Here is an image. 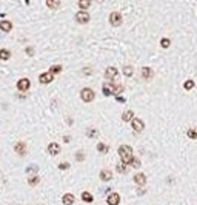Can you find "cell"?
Masks as SVG:
<instances>
[{
    "label": "cell",
    "mask_w": 197,
    "mask_h": 205,
    "mask_svg": "<svg viewBox=\"0 0 197 205\" xmlns=\"http://www.w3.org/2000/svg\"><path fill=\"white\" fill-rule=\"evenodd\" d=\"M79 6L82 8V10H88V8L91 6V0H79Z\"/></svg>",
    "instance_id": "cell-24"
},
{
    "label": "cell",
    "mask_w": 197,
    "mask_h": 205,
    "mask_svg": "<svg viewBox=\"0 0 197 205\" xmlns=\"http://www.w3.org/2000/svg\"><path fill=\"white\" fill-rule=\"evenodd\" d=\"M68 168H69V163H68V162L59 163V170H68Z\"/></svg>",
    "instance_id": "cell-34"
},
{
    "label": "cell",
    "mask_w": 197,
    "mask_h": 205,
    "mask_svg": "<svg viewBox=\"0 0 197 205\" xmlns=\"http://www.w3.org/2000/svg\"><path fill=\"white\" fill-rule=\"evenodd\" d=\"M11 57V51L10 50H0V60H8Z\"/></svg>",
    "instance_id": "cell-20"
},
{
    "label": "cell",
    "mask_w": 197,
    "mask_h": 205,
    "mask_svg": "<svg viewBox=\"0 0 197 205\" xmlns=\"http://www.w3.org/2000/svg\"><path fill=\"white\" fill-rule=\"evenodd\" d=\"M109 90L111 94H119V93L123 91V85L122 83H109Z\"/></svg>",
    "instance_id": "cell-13"
},
{
    "label": "cell",
    "mask_w": 197,
    "mask_h": 205,
    "mask_svg": "<svg viewBox=\"0 0 197 205\" xmlns=\"http://www.w3.org/2000/svg\"><path fill=\"white\" fill-rule=\"evenodd\" d=\"M103 94H105V96H111V90H109V83H105V85H103Z\"/></svg>",
    "instance_id": "cell-33"
},
{
    "label": "cell",
    "mask_w": 197,
    "mask_h": 205,
    "mask_svg": "<svg viewBox=\"0 0 197 205\" xmlns=\"http://www.w3.org/2000/svg\"><path fill=\"white\" fill-rule=\"evenodd\" d=\"M128 165H131V167H134V168H139V167H140V159H137V157H134V156H132Z\"/></svg>",
    "instance_id": "cell-26"
},
{
    "label": "cell",
    "mask_w": 197,
    "mask_h": 205,
    "mask_svg": "<svg viewBox=\"0 0 197 205\" xmlns=\"http://www.w3.org/2000/svg\"><path fill=\"white\" fill-rule=\"evenodd\" d=\"M62 202H63L65 205H73V204L75 202L74 194H71V193H66V194H63V198H62Z\"/></svg>",
    "instance_id": "cell-14"
},
{
    "label": "cell",
    "mask_w": 197,
    "mask_h": 205,
    "mask_svg": "<svg viewBox=\"0 0 197 205\" xmlns=\"http://www.w3.org/2000/svg\"><path fill=\"white\" fill-rule=\"evenodd\" d=\"M0 29L3 31V33H10V31L12 29V23L8 20H2L0 22Z\"/></svg>",
    "instance_id": "cell-17"
},
{
    "label": "cell",
    "mask_w": 197,
    "mask_h": 205,
    "mask_svg": "<svg viewBox=\"0 0 197 205\" xmlns=\"http://www.w3.org/2000/svg\"><path fill=\"white\" fill-rule=\"evenodd\" d=\"M188 137H190V139H197V130L190 128V130H188Z\"/></svg>",
    "instance_id": "cell-31"
},
{
    "label": "cell",
    "mask_w": 197,
    "mask_h": 205,
    "mask_svg": "<svg viewBox=\"0 0 197 205\" xmlns=\"http://www.w3.org/2000/svg\"><path fill=\"white\" fill-rule=\"evenodd\" d=\"M131 123H132V130L136 131V133H142V131H143V128H145V123H143V120H142V119L132 117Z\"/></svg>",
    "instance_id": "cell-3"
},
{
    "label": "cell",
    "mask_w": 197,
    "mask_h": 205,
    "mask_svg": "<svg viewBox=\"0 0 197 205\" xmlns=\"http://www.w3.org/2000/svg\"><path fill=\"white\" fill-rule=\"evenodd\" d=\"M29 86H31V82H29V79H20L19 82H17V90L19 91H28L29 90Z\"/></svg>",
    "instance_id": "cell-5"
},
{
    "label": "cell",
    "mask_w": 197,
    "mask_h": 205,
    "mask_svg": "<svg viewBox=\"0 0 197 205\" xmlns=\"http://www.w3.org/2000/svg\"><path fill=\"white\" fill-rule=\"evenodd\" d=\"M132 117H134V113H132L131 110H128V111H125V113H123L122 120H123V122H131Z\"/></svg>",
    "instance_id": "cell-18"
},
{
    "label": "cell",
    "mask_w": 197,
    "mask_h": 205,
    "mask_svg": "<svg viewBox=\"0 0 197 205\" xmlns=\"http://www.w3.org/2000/svg\"><path fill=\"white\" fill-rule=\"evenodd\" d=\"M91 73H92L91 68H85V69H83V74H91Z\"/></svg>",
    "instance_id": "cell-38"
},
{
    "label": "cell",
    "mask_w": 197,
    "mask_h": 205,
    "mask_svg": "<svg viewBox=\"0 0 197 205\" xmlns=\"http://www.w3.org/2000/svg\"><path fill=\"white\" fill-rule=\"evenodd\" d=\"M14 151L20 156H25L26 154V144L25 142H17V144L14 145Z\"/></svg>",
    "instance_id": "cell-10"
},
{
    "label": "cell",
    "mask_w": 197,
    "mask_h": 205,
    "mask_svg": "<svg viewBox=\"0 0 197 205\" xmlns=\"http://www.w3.org/2000/svg\"><path fill=\"white\" fill-rule=\"evenodd\" d=\"M48 153L51 156H57L60 153V145L56 144V142H51V144L48 145Z\"/></svg>",
    "instance_id": "cell-9"
},
{
    "label": "cell",
    "mask_w": 197,
    "mask_h": 205,
    "mask_svg": "<svg viewBox=\"0 0 197 205\" xmlns=\"http://www.w3.org/2000/svg\"><path fill=\"white\" fill-rule=\"evenodd\" d=\"M94 97H96V94H94V91L91 90V88H83V90L80 91V99H82L83 102H86V104L92 102Z\"/></svg>",
    "instance_id": "cell-2"
},
{
    "label": "cell",
    "mask_w": 197,
    "mask_h": 205,
    "mask_svg": "<svg viewBox=\"0 0 197 205\" xmlns=\"http://www.w3.org/2000/svg\"><path fill=\"white\" fill-rule=\"evenodd\" d=\"M75 20H77L79 23H88L89 22V14L86 11H79L77 14H75Z\"/></svg>",
    "instance_id": "cell-6"
},
{
    "label": "cell",
    "mask_w": 197,
    "mask_h": 205,
    "mask_svg": "<svg viewBox=\"0 0 197 205\" xmlns=\"http://www.w3.org/2000/svg\"><path fill=\"white\" fill-rule=\"evenodd\" d=\"M62 71V66L60 65H54V66H51V68H49V73L51 74H57V73H60Z\"/></svg>",
    "instance_id": "cell-30"
},
{
    "label": "cell",
    "mask_w": 197,
    "mask_h": 205,
    "mask_svg": "<svg viewBox=\"0 0 197 205\" xmlns=\"http://www.w3.org/2000/svg\"><path fill=\"white\" fill-rule=\"evenodd\" d=\"M75 159H77V160H80V162H82V160L85 159V154H83V151H79V153L75 154Z\"/></svg>",
    "instance_id": "cell-35"
},
{
    "label": "cell",
    "mask_w": 197,
    "mask_h": 205,
    "mask_svg": "<svg viewBox=\"0 0 197 205\" xmlns=\"http://www.w3.org/2000/svg\"><path fill=\"white\" fill-rule=\"evenodd\" d=\"M108 150H109V146L108 145H105V144H97V151L99 153H108Z\"/></svg>",
    "instance_id": "cell-25"
},
{
    "label": "cell",
    "mask_w": 197,
    "mask_h": 205,
    "mask_svg": "<svg viewBox=\"0 0 197 205\" xmlns=\"http://www.w3.org/2000/svg\"><path fill=\"white\" fill-rule=\"evenodd\" d=\"M122 22H123L122 14H119V12H111V16H109V23L111 25H113V26H119Z\"/></svg>",
    "instance_id": "cell-4"
},
{
    "label": "cell",
    "mask_w": 197,
    "mask_h": 205,
    "mask_svg": "<svg viewBox=\"0 0 197 205\" xmlns=\"http://www.w3.org/2000/svg\"><path fill=\"white\" fill-rule=\"evenodd\" d=\"M132 73H134V68H132V66H123V74L125 76H128V77H129V76H132Z\"/></svg>",
    "instance_id": "cell-29"
},
{
    "label": "cell",
    "mask_w": 197,
    "mask_h": 205,
    "mask_svg": "<svg viewBox=\"0 0 197 205\" xmlns=\"http://www.w3.org/2000/svg\"><path fill=\"white\" fill-rule=\"evenodd\" d=\"M39 182H40V177H39L37 174H34V176H31V177H29V179H28V184H29L31 187H35V185H37V184H39Z\"/></svg>",
    "instance_id": "cell-22"
},
{
    "label": "cell",
    "mask_w": 197,
    "mask_h": 205,
    "mask_svg": "<svg viewBox=\"0 0 197 205\" xmlns=\"http://www.w3.org/2000/svg\"><path fill=\"white\" fill-rule=\"evenodd\" d=\"M106 204L108 205H119L120 204V196L117 193H111L106 199Z\"/></svg>",
    "instance_id": "cell-11"
},
{
    "label": "cell",
    "mask_w": 197,
    "mask_h": 205,
    "mask_svg": "<svg viewBox=\"0 0 197 205\" xmlns=\"http://www.w3.org/2000/svg\"><path fill=\"white\" fill-rule=\"evenodd\" d=\"M117 171L120 173V174H126V173H128L126 163H120V165H117Z\"/></svg>",
    "instance_id": "cell-27"
},
{
    "label": "cell",
    "mask_w": 197,
    "mask_h": 205,
    "mask_svg": "<svg viewBox=\"0 0 197 205\" xmlns=\"http://www.w3.org/2000/svg\"><path fill=\"white\" fill-rule=\"evenodd\" d=\"M194 85H196V83H194V80H186V82L183 83V86H185V90H186V91L192 90V88H194Z\"/></svg>",
    "instance_id": "cell-28"
},
{
    "label": "cell",
    "mask_w": 197,
    "mask_h": 205,
    "mask_svg": "<svg viewBox=\"0 0 197 205\" xmlns=\"http://www.w3.org/2000/svg\"><path fill=\"white\" fill-rule=\"evenodd\" d=\"M115 76H117V69H115L114 66H109V68H106V71H105V79L108 80V82L114 80Z\"/></svg>",
    "instance_id": "cell-7"
},
{
    "label": "cell",
    "mask_w": 197,
    "mask_h": 205,
    "mask_svg": "<svg viewBox=\"0 0 197 205\" xmlns=\"http://www.w3.org/2000/svg\"><path fill=\"white\" fill-rule=\"evenodd\" d=\"M119 156L120 159H122V163H129V160L132 157V148L128 145H120L119 146Z\"/></svg>",
    "instance_id": "cell-1"
},
{
    "label": "cell",
    "mask_w": 197,
    "mask_h": 205,
    "mask_svg": "<svg viewBox=\"0 0 197 205\" xmlns=\"http://www.w3.org/2000/svg\"><path fill=\"white\" fill-rule=\"evenodd\" d=\"M69 139H71V137H69V136H65V137H63V140L66 142V144H68V142H69Z\"/></svg>",
    "instance_id": "cell-39"
},
{
    "label": "cell",
    "mask_w": 197,
    "mask_h": 205,
    "mask_svg": "<svg viewBox=\"0 0 197 205\" xmlns=\"http://www.w3.org/2000/svg\"><path fill=\"white\" fill-rule=\"evenodd\" d=\"M26 54L28 56H34V48H31V46H26Z\"/></svg>",
    "instance_id": "cell-37"
},
{
    "label": "cell",
    "mask_w": 197,
    "mask_h": 205,
    "mask_svg": "<svg viewBox=\"0 0 197 205\" xmlns=\"http://www.w3.org/2000/svg\"><path fill=\"white\" fill-rule=\"evenodd\" d=\"M92 194L91 193H89V191H83V193H82V200H83V202H92Z\"/></svg>",
    "instance_id": "cell-21"
},
{
    "label": "cell",
    "mask_w": 197,
    "mask_h": 205,
    "mask_svg": "<svg viewBox=\"0 0 197 205\" xmlns=\"http://www.w3.org/2000/svg\"><path fill=\"white\" fill-rule=\"evenodd\" d=\"M169 45H171V42H169V39H162V46H163V48H168Z\"/></svg>",
    "instance_id": "cell-36"
},
{
    "label": "cell",
    "mask_w": 197,
    "mask_h": 205,
    "mask_svg": "<svg viewBox=\"0 0 197 205\" xmlns=\"http://www.w3.org/2000/svg\"><path fill=\"white\" fill-rule=\"evenodd\" d=\"M46 5H48V8H51V10H57V8L60 6V0H46Z\"/></svg>",
    "instance_id": "cell-19"
},
{
    "label": "cell",
    "mask_w": 197,
    "mask_h": 205,
    "mask_svg": "<svg viewBox=\"0 0 197 205\" xmlns=\"http://www.w3.org/2000/svg\"><path fill=\"white\" fill-rule=\"evenodd\" d=\"M142 79L143 80H151V79H153V69L145 66V68L142 69Z\"/></svg>",
    "instance_id": "cell-16"
},
{
    "label": "cell",
    "mask_w": 197,
    "mask_h": 205,
    "mask_svg": "<svg viewBox=\"0 0 197 205\" xmlns=\"http://www.w3.org/2000/svg\"><path fill=\"white\" fill-rule=\"evenodd\" d=\"M52 79H54V74H51L49 71H48V73H42V74L39 76L40 83H51Z\"/></svg>",
    "instance_id": "cell-8"
},
{
    "label": "cell",
    "mask_w": 197,
    "mask_h": 205,
    "mask_svg": "<svg viewBox=\"0 0 197 205\" xmlns=\"http://www.w3.org/2000/svg\"><path fill=\"white\" fill-rule=\"evenodd\" d=\"M134 182H136L137 185L143 187V185L146 184V176L143 174V173H139V174H136V176H134Z\"/></svg>",
    "instance_id": "cell-15"
},
{
    "label": "cell",
    "mask_w": 197,
    "mask_h": 205,
    "mask_svg": "<svg viewBox=\"0 0 197 205\" xmlns=\"http://www.w3.org/2000/svg\"><path fill=\"white\" fill-rule=\"evenodd\" d=\"M86 136L88 137H97L99 136V130H97V128H88V130H86Z\"/></svg>",
    "instance_id": "cell-23"
},
{
    "label": "cell",
    "mask_w": 197,
    "mask_h": 205,
    "mask_svg": "<svg viewBox=\"0 0 197 205\" xmlns=\"http://www.w3.org/2000/svg\"><path fill=\"white\" fill-rule=\"evenodd\" d=\"M37 171H39V167L37 165H31V167L26 168V173H37Z\"/></svg>",
    "instance_id": "cell-32"
},
{
    "label": "cell",
    "mask_w": 197,
    "mask_h": 205,
    "mask_svg": "<svg viewBox=\"0 0 197 205\" xmlns=\"http://www.w3.org/2000/svg\"><path fill=\"white\" fill-rule=\"evenodd\" d=\"M99 177H100V179L103 180V182H108V180L113 179V173H111V170H106V168H105V170H102V171H100Z\"/></svg>",
    "instance_id": "cell-12"
}]
</instances>
